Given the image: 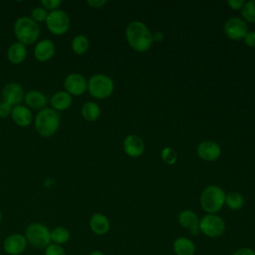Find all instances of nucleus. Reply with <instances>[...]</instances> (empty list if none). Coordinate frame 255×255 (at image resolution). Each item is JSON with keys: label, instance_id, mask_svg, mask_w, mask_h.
Returning a JSON list of instances; mask_svg holds the SVG:
<instances>
[{"label": "nucleus", "instance_id": "f257e3e1", "mask_svg": "<svg viewBox=\"0 0 255 255\" xmlns=\"http://www.w3.org/2000/svg\"><path fill=\"white\" fill-rule=\"evenodd\" d=\"M126 37L129 46L137 52L149 50L153 43L149 29L139 21L130 22L126 30Z\"/></svg>", "mask_w": 255, "mask_h": 255}, {"label": "nucleus", "instance_id": "f03ea898", "mask_svg": "<svg viewBox=\"0 0 255 255\" xmlns=\"http://www.w3.org/2000/svg\"><path fill=\"white\" fill-rule=\"evenodd\" d=\"M34 126L37 132L44 136H52L60 127V114L52 108L40 110L34 120Z\"/></svg>", "mask_w": 255, "mask_h": 255}, {"label": "nucleus", "instance_id": "7ed1b4c3", "mask_svg": "<svg viewBox=\"0 0 255 255\" xmlns=\"http://www.w3.org/2000/svg\"><path fill=\"white\" fill-rule=\"evenodd\" d=\"M14 35L18 42L23 45H32L38 41L40 37V27L31 17H19L14 23Z\"/></svg>", "mask_w": 255, "mask_h": 255}, {"label": "nucleus", "instance_id": "20e7f679", "mask_svg": "<svg viewBox=\"0 0 255 255\" xmlns=\"http://www.w3.org/2000/svg\"><path fill=\"white\" fill-rule=\"evenodd\" d=\"M225 192L217 185H209L200 194L201 208L207 214H216L225 204Z\"/></svg>", "mask_w": 255, "mask_h": 255}, {"label": "nucleus", "instance_id": "39448f33", "mask_svg": "<svg viewBox=\"0 0 255 255\" xmlns=\"http://www.w3.org/2000/svg\"><path fill=\"white\" fill-rule=\"evenodd\" d=\"M51 230L43 223L32 222L25 229V238L29 245L36 249H45L51 244Z\"/></svg>", "mask_w": 255, "mask_h": 255}, {"label": "nucleus", "instance_id": "423d86ee", "mask_svg": "<svg viewBox=\"0 0 255 255\" xmlns=\"http://www.w3.org/2000/svg\"><path fill=\"white\" fill-rule=\"evenodd\" d=\"M88 91L96 99H107L114 92V82L108 75H93L88 81Z\"/></svg>", "mask_w": 255, "mask_h": 255}, {"label": "nucleus", "instance_id": "0eeeda50", "mask_svg": "<svg viewBox=\"0 0 255 255\" xmlns=\"http://www.w3.org/2000/svg\"><path fill=\"white\" fill-rule=\"evenodd\" d=\"M45 23L48 30L52 34L56 36H61L69 31L71 20L69 15L64 10L57 9L48 13V17Z\"/></svg>", "mask_w": 255, "mask_h": 255}, {"label": "nucleus", "instance_id": "6e6552de", "mask_svg": "<svg viewBox=\"0 0 255 255\" xmlns=\"http://www.w3.org/2000/svg\"><path fill=\"white\" fill-rule=\"evenodd\" d=\"M200 231L205 236L216 238L221 236L225 231L224 220L216 214H206L199 219Z\"/></svg>", "mask_w": 255, "mask_h": 255}, {"label": "nucleus", "instance_id": "1a4fd4ad", "mask_svg": "<svg viewBox=\"0 0 255 255\" xmlns=\"http://www.w3.org/2000/svg\"><path fill=\"white\" fill-rule=\"evenodd\" d=\"M64 88L71 96H81L88 90V81L83 75L72 73L65 78Z\"/></svg>", "mask_w": 255, "mask_h": 255}, {"label": "nucleus", "instance_id": "9d476101", "mask_svg": "<svg viewBox=\"0 0 255 255\" xmlns=\"http://www.w3.org/2000/svg\"><path fill=\"white\" fill-rule=\"evenodd\" d=\"M28 246V242L21 233H12L3 241V249L8 255H20Z\"/></svg>", "mask_w": 255, "mask_h": 255}, {"label": "nucleus", "instance_id": "9b49d317", "mask_svg": "<svg viewBox=\"0 0 255 255\" xmlns=\"http://www.w3.org/2000/svg\"><path fill=\"white\" fill-rule=\"evenodd\" d=\"M224 32L227 37L232 40H241L248 32L246 22L238 17H232L224 24Z\"/></svg>", "mask_w": 255, "mask_h": 255}, {"label": "nucleus", "instance_id": "f8f14e48", "mask_svg": "<svg viewBox=\"0 0 255 255\" xmlns=\"http://www.w3.org/2000/svg\"><path fill=\"white\" fill-rule=\"evenodd\" d=\"M2 97L4 102H6L12 107H15L21 105L22 101L24 100L25 94L20 84L11 82L4 86L2 90Z\"/></svg>", "mask_w": 255, "mask_h": 255}, {"label": "nucleus", "instance_id": "ddd939ff", "mask_svg": "<svg viewBox=\"0 0 255 255\" xmlns=\"http://www.w3.org/2000/svg\"><path fill=\"white\" fill-rule=\"evenodd\" d=\"M56 52L54 42L48 39H43L37 42L34 48V57L39 62H46L53 58Z\"/></svg>", "mask_w": 255, "mask_h": 255}, {"label": "nucleus", "instance_id": "4468645a", "mask_svg": "<svg viewBox=\"0 0 255 255\" xmlns=\"http://www.w3.org/2000/svg\"><path fill=\"white\" fill-rule=\"evenodd\" d=\"M197 153L203 160L214 161L220 156L221 148L215 141L204 140L198 144Z\"/></svg>", "mask_w": 255, "mask_h": 255}, {"label": "nucleus", "instance_id": "2eb2a0df", "mask_svg": "<svg viewBox=\"0 0 255 255\" xmlns=\"http://www.w3.org/2000/svg\"><path fill=\"white\" fill-rule=\"evenodd\" d=\"M123 146L125 152L131 157H137L141 155L144 149V143L142 139L135 134H129L126 136L123 142Z\"/></svg>", "mask_w": 255, "mask_h": 255}, {"label": "nucleus", "instance_id": "dca6fc26", "mask_svg": "<svg viewBox=\"0 0 255 255\" xmlns=\"http://www.w3.org/2000/svg\"><path fill=\"white\" fill-rule=\"evenodd\" d=\"M11 118L17 126L25 128L31 125L33 121V114L28 107L18 105L12 108Z\"/></svg>", "mask_w": 255, "mask_h": 255}, {"label": "nucleus", "instance_id": "f3484780", "mask_svg": "<svg viewBox=\"0 0 255 255\" xmlns=\"http://www.w3.org/2000/svg\"><path fill=\"white\" fill-rule=\"evenodd\" d=\"M90 228L96 235H105L110 230V220L103 213H95L90 218Z\"/></svg>", "mask_w": 255, "mask_h": 255}, {"label": "nucleus", "instance_id": "a211bd4d", "mask_svg": "<svg viewBox=\"0 0 255 255\" xmlns=\"http://www.w3.org/2000/svg\"><path fill=\"white\" fill-rule=\"evenodd\" d=\"M24 102L26 104V107H28L30 110H42L46 108L47 104V98L46 96L37 90L29 91L25 94Z\"/></svg>", "mask_w": 255, "mask_h": 255}, {"label": "nucleus", "instance_id": "6ab92c4d", "mask_svg": "<svg viewBox=\"0 0 255 255\" xmlns=\"http://www.w3.org/2000/svg\"><path fill=\"white\" fill-rule=\"evenodd\" d=\"M72 103H73V98L66 91L56 92L50 99V104L52 106V109H54L57 112L68 110L72 106Z\"/></svg>", "mask_w": 255, "mask_h": 255}, {"label": "nucleus", "instance_id": "aec40b11", "mask_svg": "<svg viewBox=\"0 0 255 255\" xmlns=\"http://www.w3.org/2000/svg\"><path fill=\"white\" fill-rule=\"evenodd\" d=\"M172 249L175 255H194L195 244L187 237H177L172 243Z\"/></svg>", "mask_w": 255, "mask_h": 255}, {"label": "nucleus", "instance_id": "412c9836", "mask_svg": "<svg viewBox=\"0 0 255 255\" xmlns=\"http://www.w3.org/2000/svg\"><path fill=\"white\" fill-rule=\"evenodd\" d=\"M26 57H27L26 46L18 41L10 45V47L7 50V58L9 62L14 65L21 64L22 62H24Z\"/></svg>", "mask_w": 255, "mask_h": 255}, {"label": "nucleus", "instance_id": "4be33fe9", "mask_svg": "<svg viewBox=\"0 0 255 255\" xmlns=\"http://www.w3.org/2000/svg\"><path fill=\"white\" fill-rule=\"evenodd\" d=\"M83 118L88 122H95L101 115V109L98 104L94 102H86L81 109Z\"/></svg>", "mask_w": 255, "mask_h": 255}, {"label": "nucleus", "instance_id": "5701e85b", "mask_svg": "<svg viewBox=\"0 0 255 255\" xmlns=\"http://www.w3.org/2000/svg\"><path fill=\"white\" fill-rule=\"evenodd\" d=\"M178 223L181 227L189 230L191 227L199 223V219L195 212H193L192 210L186 209V210H182L178 214Z\"/></svg>", "mask_w": 255, "mask_h": 255}, {"label": "nucleus", "instance_id": "b1692460", "mask_svg": "<svg viewBox=\"0 0 255 255\" xmlns=\"http://www.w3.org/2000/svg\"><path fill=\"white\" fill-rule=\"evenodd\" d=\"M50 236H51V242L52 243H55V244H58V245L62 246L70 240L71 233L66 227L57 226V227H55L51 230Z\"/></svg>", "mask_w": 255, "mask_h": 255}, {"label": "nucleus", "instance_id": "393cba45", "mask_svg": "<svg viewBox=\"0 0 255 255\" xmlns=\"http://www.w3.org/2000/svg\"><path fill=\"white\" fill-rule=\"evenodd\" d=\"M71 47L75 54H77V55L85 54L90 47V42H89L88 37H86L85 35L75 36L74 39L72 40Z\"/></svg>", "mask_w": 255, "mask_h": 255}, {"label": "nucleus", "instance_id": "a878e982", "mask_svg": "<svg viewBox=\"0 0 255 255\" xmlns=\"http://www.w3.org/2000/svg\"><path fill=\"white\" fill-rule=\"evenodd\" d=\"M225 203L230 209L238 210L244 204V197L237 191H231L225 196Z\"/></svg>", "mask_w": 255, "mask_h": 255}, {"label": "nucleus", "instance_id": "bb28decb", "mask_svg": "<svg viewBox=\"0 0 255 255\" xmlns=\"http://www.w3.org/2000/svg\"><path fill=\"white\" fill-rule=\"evenodd\" d=\"M241 15L248 22H255V0H250L244 3L241 8Z\"/></svg>", "mask_w": 255, "mask_h": 255}, {"label": "nucleus", "instance_id": "cd10ccee", "mask_svg": "<svg viewBox=\"0 0 255 255\" xmlns=\"http://www.w3.org/2000/svg\"><path fill=\"white\" fill-rule=\"evenodd\" d=\"M48 17V11L42 6H36L31 11V19L35 21L37 24L40 22H46Z\"/></svg>", "mask_w": 255, "mask_h": 255}, {"label": "nucleus", "instance_id": "c85d7f7f", "mask_svg": "<svg viewBox=\"0 0 255 255\" xmlns=\"http://www.w3.org/2000/svg\"><path fill=\"white\" fill-rule=\"evenodd\" d=\"M161 158L167 164H174L177 160V154L173 148L166 146L161 150Z\"/></svg>", "mask_w": 255, "mask_h": 255}, {"label": "nucleus", "instance_id": "c756f323", "mask_svg": "<svg viewBox=\"0 0 255 255\" xmlns=\"http://www.w3.org/2000/svg\"><path fill=\"white\" fill-rule=\"evenodd\" d=\"M44 255H66V251L63 246L51 243L44 249Z\"/></svg>", "mask_w": 255, "mask_h": 255}, {"label": "nucleus", "instance_id": "7c9ffc66", "mask_svg": "<svg viewBox=\"0 0 255 255\" xmlns=\"http://www.w3.org/2000/svg\"><path fill=\"white\" fill-rule=\"evenodd\" d=\"M61 4H62L61 0H42L41 1L42 7L45 8L46 10H50V11L57 10Z\"/></svg>", "mask_w": 255, "mask_h": 255}, {"label": "nucleus", "instance_id": "2f4dec72", "mask_svg": "<svg viewBox=\"0 0 255 255\" xmlns=\"http://www.w3.org/2000/svg\"><path fill=\"white\" fill-rule=\"evenodd\" d=\"M12 108H13L12 106H10L6 102L2 101L0 103V119H5V118L11 116Z\"/></svg>", "mask_w": 255, "mask_h": 255}, {"label": "nucleus", "instance_id": "473e14b6", "mask_svg": "<svg viewBox=\"0 0 255 255\" xmlns=\"http://www.w3.org/2000/svg\"><path fill=\"white\" fill-rule=\"evenodd\" d=\"M243 39L247 46H249L251 48H255V31L247 32V34L245 35V37Z\"/></svg>", "mask_w": 255, "mask_h": 255}, {"label": "nucleus", "instance_id": "72a5a7b5", "mask_svg": "<svg viewBox=\"0 0 255 255\" xmlns=\"http://www.w3.org/2000/svg\"><path fill=\"white\" fill-rule=\"evenodd\" d=\"M232 255H255V251L249 247H242L237 249Z\"/></svg>", "mask_w": 255, "mask_h": 255}, {"label": "nucleus", "instance_id": "f704fd0d", "mask_svg": "<svg viewBox=\"0 0 255 255\" xmlns=\"http://www.w3.org/2000/svg\"><path fill=\"white\" fill-rule=\"evenodd\" d=\"M245 1L244 0H228L227 4L229 5V7L233 10H237L243 7Z\"/></svg>", "mask_w": 255, "mask_h": 255}, {"label": "nucleus", "instance_id": "c9c22d12", "mask_svg": "<svg viewBox=\"0 0 255 255\" xmlns=\"http://www.w3.org/2000/svg\"><path fill=\"white\" fill-rule=\"evenodd\" d=\"M87 4L89 6H91L92 8H102L103 6H105L107 4V1L106 0H88L87 1Z\"/></svg>", "mask_w": 255, "mask_h": 255}, {"label": "nucleus", "instance_id": "e433bc0d", "mask_svg": "<svg viewBox=\"0 0 255 255\" xmlns=\"http://www.w3.org/2000/svg\"><path fill=\"white\" fill-rule=\"evenodd\" d=\"M163 38V35L161 34V32H156L154 35H152V39L153 41H161Z\"/></svg>", "mask_w": 255, "mask_h": 255}, {"label": "nucleus", "instance_id": "4c0bfd02", "mask_svg": "<svg viewBox=\"0 0 255 255\" xmlns=\"http://www.w3.org/2000/svg\"><path fill=\"white\" fill-rule=\"evenodd\" d=\"M89 255H105V254L102 251H100V250H94V251L90 252Z\"/></svg>", "mask_w": 255, "mask_h": 255}, {"label": "nucleus", "instance_id": "58836bf2", "mask_svg": "<svg viewBox=\"0 0 255 255\" xmlns=\"http://www.w3.org/2000/svg\"><path fill=\"white\" fill-rule=\"evenodd\" d=\"M1 221H2V213L0 211V224H1Z\"/></svg>", "mask_w": 255, "mask_h": 255}]
</instances>
